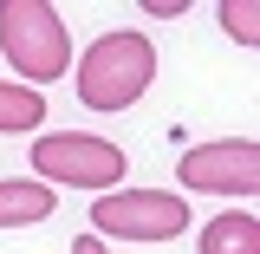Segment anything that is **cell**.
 <instances>
[{
	"label": "cell",
	"mask_w": 260,
	"mask_h": 254,
	"mask_svg": "<svg viewBox=\"0 0 260 254\" xmlns=\"http://www.w3.org/2000/svg\"><path fill=\"white\" fill-rule=\"evenodd\" d=\"M189 228V202L169 189H111L91 202V235H117V241H176Z\"/></svg>",
	"instance_id": "4"
},
{
	"label": "cell",
	"mask_w": 260,
	"mask_h": 254,
	"mask_svg": "<svg viewBox=\"0 0 260 254\" xmlns=\"http://www.w3.org/2000/svg\"><path fill=\"white\" fill-rule=\"evenodd\" d=\"M52 209H59V195L46 189V183H26V176L0 183V228H26V222H46Z\"/></svg>",
	"instance_id": "6"
},
{
	"label": "cell",
	"mask_w": 260,
	"mask_h": 254,
	"mask_svg": "<svg viewBox=\"0 0 260 254\" xmlns=\"http://www.w3.org/2000/svg\"><path fill=\"white\" fill-rule=\"evenodd\" d=\"M0 52L20 72V85H52L72 72V39H65L59 7L46 0H0Z\"/></svg>",
	"instance_id": "2"
},
{
	"label": "cell",
	"mask_w": 260,
	"mask_h": 254,
	"mask_svg": "<svg viewBox=\"0 0 260 254\" xmlns=\"http://www.w3.org/2000/svg\"><path fill=\"white\" fill-rule=\"evenodd\" d=\"M202 254H260V222L247 209H228L202 228Z\"/></svg>",
	"instance_id": "7"
},
{
	"label": "cell",
	"mask_w": 260,
	"mask_h": 254,
	"mask_svg": "<svg viewBox=\"0 0 260 254\" xmlns=\"http://www.w3.org/2000/svg\"><path fill=\"white\" fill-rule=\"evenodd\" d=\"M32 170L46 183H65V189H117L124 183V150L104 144V137H85V130H52L32 144Z\"/></svg>",
	"instance_id": "3"
},
{
	"label": "cell",
	"mask_w": 260,
	"mask_h": 254,
	"mask_svg": "<svg viewBox=\"0 0 260 254\" xmlns=\"http://www.w3.org/2000/svg\"><path fill=\"white\" fill-rule=\"evenodd\" d=\"M150 13L156 20H176V13H189V0H150Z\"/></svg>",
	"instance_id": "10"
},
{
	"label": "cell",
	"mask_w": 260,
	"mask_h": 254,
	"mask_svg": "<svg viewBox=\"0 0 260 254\" xmlns=\"http://www.w3.org/2000/svg\"><path fill=\"white\" fill-rule=\"evenodd\" d=\"M39 118H46V98L20 78H0V130H39Z\"/></svg>",
	"instance_id": "8"
},
{
	"label": "cell",
	"mask_w": 260,
	"mask_h": 254,
	"mask_svg": "<svg viewBox=\"0 0 260 254\" xmlns=\"http://www.w3.org/2000/svg\"><path fill=\"white\" fill-rule=\"evenodd\" d=\"M150 78H156V39L130 33V26L98 33L85 46V59H78V98L91 111H130L150 92Z\"/></svg>",
	"instance_id": "1"
},
{
	"label": "cell",
	"mask_w": 260,
	"mask_h": 254,
	"mask_svg": "<svg viewBox=\"0 0 260 254\" xmlns=\"http://www.w3.org/2000/svg\"><path fill=\"white\" fill-rule=\"evenodd\" d=\"M176 176L182 189H202V195H247L260 189V144L254 137H215V144H195L176 157Z\"/></svg>",
	"instance_id": "5"
},
{
	"label": "cell",
	"mask_w": 260,
	"mask_h": 254,
	"mask_svg": "<svg viewBox=\"0 0 260 254\" xmlns=\"http://www.w3.org/2000/svg\"><path fill=\"white\" fill-rule=\"evenodd\" d=\"M221 26L234 46H260V7L254 0H221Z\"/></svg>",
	"instance_id": "9"
},
{
	"label": "cell",
	"mask_w": 260,
	"mask_h": 254,
	"mask_svg": "<svg viewBox=\"0 0 260 254\" xmlns=\"http://www.w3.org/2000/svg\"><path fill=\"white\" fill-rule=\"evenodd\" d=\"M72 254H111V248H104L98 235H78V241H72Z\"/></svg>",
	"instance_id": "11"
}]
</instances>
